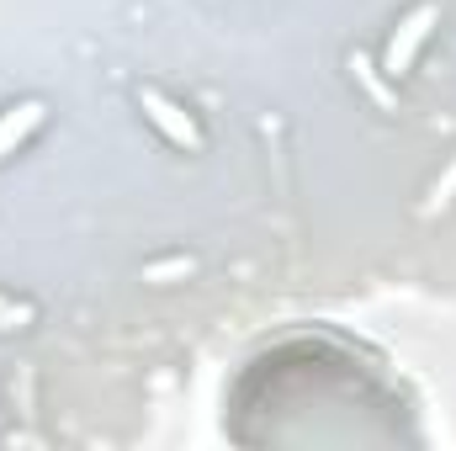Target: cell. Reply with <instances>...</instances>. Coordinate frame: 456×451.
Listing matches in <instances>:
<instances>
[{
  "instance_id": "obj_4",
  "label": "cell",
  "mask_w": 456,
  "mask_h": 451,
  "mask_svg": "<svg viewBox=\"0 0 456 451\" xmlns=\"http://www.w3.org/2000/svg\"><path fill=\"white\" fill-rule=\"evenodd\" d=\"M456 192V170L452 176H446V181H441V186H436V202H430V208H425V213H436V208H441V202H446V197H452Z\"/></svg>"
},
{
  "instance_id": "obj_1",
  "label": "cell",
  "mask_w": 456,
  "mask_h": 451,
  "mask_svg": "<svg viewBox=\"0 0 456 451\" xmlns=\"http://www.w3.org/2000/svg\"><path fill=\"white\" fill-rule=\"evenodd\" d=\"M441 11L436 5H419V11H409L403 21H398V32L387 37V53H382V70L387 75H403L409 64H414V53H419V43L430 37V21H436Z\"/></svg>"
},
{
  "instance_id": "obj_2",
  "label": "cell",
  "mask_w": 456,
  "mask_h": 451,
  "mask_svg": "<svg viewBox=\"0 0 456 451\" xmlns=\"http://www.w3.org/2000/svg\"><path fill=\"white\" fill-rule=\"evenodd\" d=\"M138 107H143V117L170 138V144H186V149H202V133H197V122L181 112L170 96H159V91H138Z\"/></svg>"
},
{
  "instance_id": "obj_3",
  "label": "cell",
  "mask_w": 456,
  "mask_h": 451,
  "mask_svg": "<svg viewBox=\"0 0 456 451\" xmlns=\"http://www.w3.org/2000/svg\"><path fill=\"white\" fill-rule=\"evenodd\" d=\"M37 122H43V107H37V102H21V107L0 112V160H5V154H11L32 127H37Z\"/></svg>"
}]
</instances>
